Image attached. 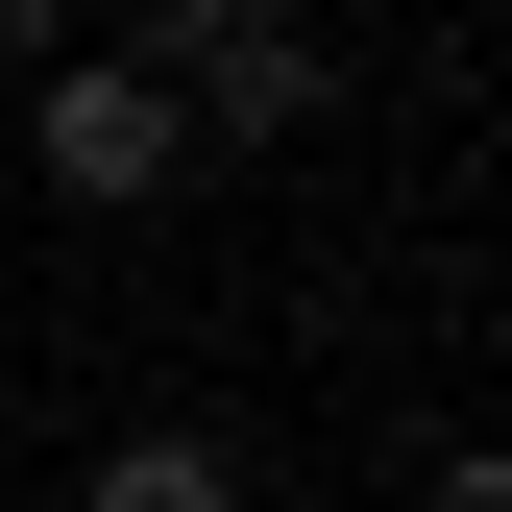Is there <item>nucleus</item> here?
Here are the masks:
<instances>
[{"mask_svg": "<svg viewBox=\"0 0 512 512\" xmlns=\"http://www.w3.org/2000/svg\"><path fill=\"white\" fill-rule=\"evenodd\" d=\"M415 512H512V464H488V439H439V488H415Z\"/></svg>", "mask_w": 512, "mask_h": 512, "instance_id": "423d86ee", "label": "nucleus"}, {"mask_svg": "<svg viewBox=\"0 0 512 512\" xmlns=\"http://www.w3.org/2000/svg\"><path fill=\"white\" fill-rule=\"evenodd\" d=\"M317 98H342V49H317V25H244V49H220V74L171 98V122H196V147H293Z\"/></svg>", "mask_w": 512, "mask_h": 512, "instance_id": "f03ea898", "label": "nucleus"}, {"mask_svg": "<svg viewBox=\"0 0 512 512\" xmlns=\"http://www.w3.org/2000/svg\"><path fill=\"white\" fill-rule=\"evenodd\" d=\"M49 49H74V0H0V98H25V74H49Z\"/></svg>", "mask_w": 512, "mask_h": 512, "instance_id": "39448f33", "label": "nucleus"}, {"mask_svg": "<svg viewBox=\"0 0 512 512\" xmlns=\"http://www.w3.org/2000/svg\"><path fill=\"white\" fill-rule=\"evenodd\" d=\"M244 25H269V0H147V25H122V74H147V98H196Z\"/></svg>", "mask_w": 512, "mask_h": 512, "instance_id": "20e7f679", "label": "nucleus"}, {"mask_svg": "<svg viewBox=\"0 0 512 512\" xmlns=\"http://www.w3.org/2000/svg\"><path fill=\"white\" fill-rule=\"evenodd\" d=\"M74 512H244V464H220L196 415H147V439H98V488H74Z\"/></svg>", "mask_w": 512, "mask_h": 512, "instance_id": "7ed1b4c3", "label": "nucleus"}, {"mask_svg": "<svg viewBox=\"0 0 512 512\" xmlns=\"http://www.w3.org/2000/svg\"><path fill=\"white\" fill-rule=\"evenodd\" d=\"M171 147H196V122H171L147 74H122V49H49V74H25V171H49L74 220H122V196H171Z\"/></svg>", "mask_w": 512, "mask_h": 512, "instance_id": "f257e3e1", "label": "nucleus"}]
</instances>
